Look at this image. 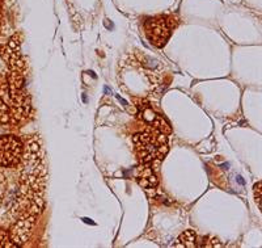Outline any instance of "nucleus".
<instances>
[{"instance_id":"8","label":"nucleus","mask_w":262,"mask_h":248,"mask_svg":"<svg viewBox=\"0 0 262 248\" xmlns=\"http://www.w3.org/2000/svg\"><path fill=\"white\" fill-rule=\"evenodd\" d=\"M37 222H38V215L33 214L21 215V217L16 218V221L13 222V224L8 230L9 236L13 240V243L17 244L18 247L24 245L30 239Z\"/></svg>"},{"instance_id":"1","label":"nucleus","mask_w":262,"mask_h":248,"mask_svg":"<svg viewBox=\"0 0 262 248\" xmlns=\"http://www.w3.org/2000/svg\"><path fill=\"white\" fill-rule=\"evenodd\" d=\"M0 99H3L12 112L18 123L32 120L33 109L32 97L25 87L24 74L7 70L0 80Z\"/></svg>"},{"instance_id":"4","label":"nucleus","mask_w":262,"mask_h":248,"mask_svg":"<svg viewBox=\"0 0 262 248\" xmlns=\"http://www.w3.org/2000/svg\"><path fill=\"white\" fill-rule=\"evenodd\" d=\"M137 108V118L146 126L147 130L161 133V134H172V126L169 121L161 113H159L146 99H133Z\"/></svg>"},{"instance_id":"14","label":"nucleus","mask_w":262,"mask_h":248,"mask_svg":"<svg viewBox=\"0 0 262 248\" xmlns=\"http://www.w3.org/2000/svg\"><path fill=\"white\" fill-rule=\"evenodd\" d=\"M7 188H8V182H7L6 175L3 172H0V208L3 205L4 200H6Z\"/></svg>"},{"instance_id":"2","label":"nucleus","mask_w":262,"mask_h":248,"mask_svg":"<svg viewBox=\"0 0 262 248\" xmlns=\"http://www.w3.org/2000/svg\"><path fill=\"white\" fill-rule=\"evenodd\" d=\"M134 154L139 164L159 166L169 153L168 135L142 130L133 135Z\"/></svg>"},{"instance_id":"10","label":"nucleus","mask_w":262,"mask_h":248,"mask_svg":"<svg viewBox=\"0 0 262 248\" xmlns=\"http://www.w3.org/2000/svg\"><path fill=\"white\" fill-rule=\"evenodd\" d=\"M198 235L194 230H186L182 234H180L179 238L174 240L173 247H181V248H195L198 247Z\"/></svg>"},{"instance_id":"11","label":"nucleus","mask_w":262,"mask_h":248,"mask_svg":"<svg viewBox=\"0 0 262 248\" xmlns=\"http://www.w3.org/2000/svg\"><path fill=\"white\" fill-rule=\"evenodd\" d=\"M18 125L20 123L16 121L8 105L3 101V99H0V126H3V128H17Z\"/></svg>"},{"instance_id":"13","label":"nucleus","mask_w":262,"mask_h":248,"mask_svg":"<svg viewBox=\"0 0 262 248\" xmlns=\"http://www.w3.org/2000/svg\"><path fill=\"white\" fill-rule=\"evenodd\" d=\"M222 242L215 236H203L201 243H198V247H222Z\"/></svg>"},{"instance_id":"3","label":"nucleus","mask_w":262,"mask_h":248,"mask_svg":"<svg viewBox=\"0 0 262 248\" xmlns=\"http://www.w3.org/2000/svg\"><path fill=\"white\" fill-rule=\"evenodd\" d=\"M180 24L176 15H158L147 17L143 23L144 36L155 48H164Z\"/></svg>"},{"instance_id":"7","label":"nucleus","mask_w":262,"mask_h":248,"mask_svg":"<svg viewBox=\"0 0 262 248\" xmlns=\"http://www.w3.org/2000/svg\"><path fill=\"white\" fill-rule=\"evenodd\" d=\"M43 164H46L45 149H43L41 138H39L38 134L30 135L27 141H24V150H23L21 163L16 170L32 171Z\"/></svg>"},{"instance_id":"15","label":"nucleus","mask_w":262,"mask_h":248,"mask_svg":"<svg viewBox=\"0 0 262 248\" xmlns=\"http://www.w3.org/2000/svg\"><path fill=\"white\" fill-rule=\"evenodd\" d=\"M261 181L256 182L253 187V196H254V202L257 203L258 209H261Z\"/></svg>"},{"instance_id":"12","label":"nucleus","mask_w":262,"mask_h":248,"mask_svg":"<svg viewBox=\"0 0 262 248\" xmlns=\"http://www.w3.org/2000/svg\"><path fill=\"white\" fill-rule=\"evenodd\" d=\"M18 247L17 244L13 243V240L11 239L9 233L7 230H4L3 228H0V248H15Z\"/></svg>"},{"instance_id":"9","label":"nucleus","mask_w":262,"mask_h":248,"mask_svg":"<svg viewBox=\"0 0 262 248\" xmlns=\"http://www.w3.org/2000/svg\"><path fill=\"white\" fill-rule=\"evenodd\" d=\"M135 179L146 192H155L159 188L158 166L139 164L135 170Z\"/></svg>"},{"instance_id":"5","label":"nucleus","mask_w":262,"mask_h":248,"mask_svg":"<svg viewBox=\"0 0 262 248\" xmlns=\"http://www.w3.org/2000/svg\"><path fill=\"white\" fill-rule=\"evenodd\" d=\"M23 45V34L15 33L9 37L6 44L0 45V58L6 63L7 70L25 74L28 69L27 58L21 53Z\"/></svg>"},{"instance_id":"6","label":"nucleus","mask_w":262,"mask_h":248,"mask_svg":"<svg viewBox=\"0 0 262 248\" xmlns=\"http://www.w3.org/2000/svg\"><path fill=\"white\" fill-rule=\"evenodd\" d=\"M24 141L15 134L0 135V168L16 170L21 163Z\"/></svg>"}]
</instances>
